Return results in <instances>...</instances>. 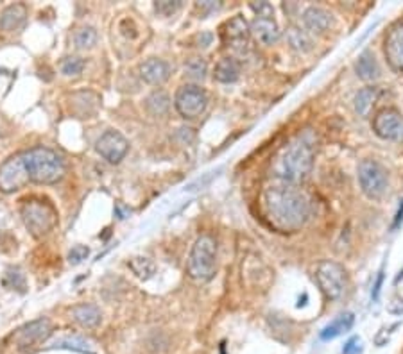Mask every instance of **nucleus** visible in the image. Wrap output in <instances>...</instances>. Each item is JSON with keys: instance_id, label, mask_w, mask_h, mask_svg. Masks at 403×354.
<instances>
[{"instance_id": "nucleus-1", "label": "nucleus", "mask_w": 403, "mask_h": 354, "mask_svg": "<svg viewBox=\"0 0 403 354\" xmlns=\"http://www.w3.org/2000/svg\"><path fill=\"white\" fill-rule=\"evenodd\" d=\"M262 204L265 218L278 231H298L310 218V199L296 184L278 183L265 188Z\"/></svg>"}, {"instance_id": "nucleus-2", "label": "nucleus", "mask_w": 403, "mask_h": 354, "mask_svg": "<svg viewBox=\"0 0 403 354\" xmlns=\"http://www.w3.org/2000/svg\"><path fill=\"white\" fill-rule=\"evenodd\" d=\"M314 167V147L305 138L285 145L273 163V172L281 183L298 184L308 177Z\"/></svg>"}, {"instance_id": "nucleus-3", "label": "nucleus", "mask_w": 403, "mask_h": 354, "mask_svg": "<svg viewBox=\"0 0 403 354\" xmlns=\"http://www.w3.org/2000/svg\"><path fill=\"white\" fill-rule=\"evenodd\" d=\"M22 156L29 181L33 183L54 184L63 179L65 163L58 153H54L47 147H36V149L22 153Z\"/></svg>"}, {"instance_id": "nucleus-4", "label": "nucleus", "mask_w": 403, "mask_h": 354, "mask_svg": "<svg viewBox=\"0 0 403 354\" xmlns=\"http://www.w3.org/2000/svg\"><path fill=\"white\" fill-rule=\"evenodd\" d=\"M187 271L194 281L206 283L214 279L217 272V242L214 236L203 235L197 238L188 256Z\"/></svg>"}, {"instance_id": "nucleus-5", "label": "nucleus", "mask_w": 403, "mask_h": 354, "mask_svg": "<svg viewBox=\"0 0 403 354\" xmlns=\"http://www.w3.org/2000/svg\"><path fill=\"white\" fill-rule=\"evenodd\" d=\"M22 220L25 228L31 231L33 236H45L47 232L52 231L58 224V213L54 210L49 202L43 201H27L23 202L22 210Z\"/></svg>"}, {"instance_id": "nucleus-6", "label": "nucleus", "mask_w": 403, "mask_h": 354, "mask_svg": "<svg viewBox=\"0 0 403 354\" xmlns=\"http://www.w3.org/2000/svg\"><path fill=\"white\" fill-rule=\"evenodd\" d=\"M315 281L328 301H337L344 295L348 276L341 263L327 259V261L319 263L315 269Z\"/></svg>"}, {"instance_id": "nucleus-7", "label": "nucleus", "mask_w": 403, "mask_h": 354, "mask_svg": "<svg viewBox=\"0 0 403 354\" xmlns=\"http://www.w3.org/2000/svg\"><path fill=\"white\" fill-rule=\"evenodd\" d=\"M358 184L368 199H382L389 188L387 170L375 160H362L358 163Z\"/></svg>"}, {"instance_id": "nucleus-8", "label": "nucleus", "mask_w": 403, "mask_h": 354, "mask_svg": "<svg viewBox=\"0 0 403 354\" xmlns=\"http://www.w3.org/2000/svg\"><path fill=\"white\" fill-rule=\"evenodd\" d=\"M177 113L187 120L201 117L208 107V95L203 88L197 84H185L177 90L176 99H174Z\"/></svg>"}, {"instance_id": "nucleus-9", "label": "nucleus", "mask_w": 403, "mask_h": 354, "mask_svg": "<svg viewBox=\"0 0 403 354\" xmlns=\"http://www.w3.org/2000/svg\"><path fill=\"white\" fill-rule=\"evenodd\" d=\"M373 131L387 141H403V117L395 107H385L373 118Z\"/></svg>"}, {"instance_id": "nucleus-10", "label": "nucleus", "mask_w": 403, "mask_h": 354, "mask_svg": "<svg viewBox=\"0 0 403 354\" xmlns=\"http://www.w3.org/2000/svg\"><path fill=\"white\" fill-rule=\"evenodd\" d=\"M29 183V175H27L25 163H23L22 154L9 158L8 161L0 167V191L4 194H13L20 190Z\"/></svg>"}, {"instance_id": "nucleus-11", "label": "nucleus", "mask_w": 403, "mask_h": 354, "mask_svg": "<svg viewBox=\"0 0 403 354\" xmlns=\"http://www.w3.org/2000/svg\"><path fill=\"white\" fill-rule=\"evenodd\" d=\"M95 149L107 163L117 165L124 160V156H126L127 151H129V141H127L119 131H106V133L97 140Z\"/></svg>"}, {"instance_id": "nucleus-12", "label": "nucleus", "mask_w": 403, "mask_h": 354, "mask_svg": "<svg viewBox=\"0 0 403 354\" xmlns=\"http://www.w3.org/2000/svg\"><path fill=\"white\" fill-rule=\"evenodd\" d=\"M250 36L251 29L250 23L246 22V18L242 15L233 16L230 22H226L223 31L224 43L228 47L235 50V52H247V47H250Z\"/></svg>"}, {"instance_id": "nucleus-13", "label": "nucleus", "mask_w": 403, "mask_h": 354, "mask_svg": "<svg viewBox=\"0 0 403 354\" xmlns=\"http://www.w3.org/2000/svg\"><path fill=\"white\" fill-rule=\"evenodd\" d=\"M50 331H52V326H50L49 320L38 319L25 324L23 328H20L13 338H15L16 346H18L20 349H29V347H33L35 343L43 342V340L50 335Z\"/></svg>"}, {"instance_id": "nucleus-14", "label": "nucleus", "mask_w": 403, "mask_h": 354, "mask_svg": "<svg viewBox=\"0 0 403 354\" xmlns=\"http://www.w3.org/2000/svg\"><path fill=\"white\" fill-rule=\"evenodd\" d=\"M385 57H387V63L391 65V69L395 72L402 73L403 72V23L392 27L391 33L385 38V47H384Z\"/></svg>"}, {"instance_id": "nucleus-15", "label": "nucleus", "mask_w": 403, "mask_h": 354, "mask_svg": "<svg viewBox=\"0 0 403 354\" xmlns=\"http://www.w3.org/2000/svg\"><path fill=\"white\" fill-rule=\"evenodd\" d=\"M140 76L151 86H161V84L169 81L170 66L163 59L151 57V59H147V61H144L140 65Z\"/></svg>"}, {"instance_id": "nucleus-16", "label": "nucleus", "mask_w": 403, "mask_h": 354, "mask_svg": "<svg viewBox=\"0 0 403 354\" xmlns=\"http://www.w3.org/2000/svg\"><path fill=\"white\" fill-rule=\"evenodd\" d=\"M250 29L257 42H260L265 47L274 45L280 40V29H278V23L274 22V18H255Z\"/></svg>"}, {"instance_id": "nucleus-17", "label": "nucleus", "mask_w": 403, "mask_h": 354, "mask_svg": "<svg viewBox=\"0 0 403 354\" xmlns=\"http://www.w3.org/2000/svg\"><path fill=\"white\" fill-rule=\"evenodd\" d=\"M303 23L308 31L314 33V35H325L332 27V23H334V18H332V15L327 9L310 6L308 9H305Z\"/></svg>"}, {"instance_id": "nucleus-18", "label": "nucleus", "mask_w": 403, "mask_h": 354, "mask_svg": "<svg viewBox=\"0 0 403 354\" xmlns=\"http://www.w3.org/2000/svg\"><path fill=\"white\" fill-rule=\"evenodd\" d=\"M355 324V315L354 313H342V315L335 317L334 320H332L330 324H327L325 328L321 329V333H319V338L325 340V342H328V340H335L339 338L341 335H344V333H348L349 329L354 328Z\"/></svg>"}, {"instance_id": "nucleus-19", "label": "nucleus", "mask_w": 403, "mask_h": 354, "mask_svg": "<svg viewBox=\"0 0 403 354\" xmlns=\"http://www.w3.org/2000/svg\"><path fill=\"white\" fill-rule=\"evenodd\" d=\"M27 20V8L23 4H11L0 15V29L6 33L18 31Z\"/></svg>"}, {"instance_id": "nucleus-20", "label": "nucleus", "mask_w": 403, "mask_h": 354, "mask_svg": "<svg viewBox=\"0 0 403 354\" xmlns=\"http://www.w3.org/2000/svg\"><path fill=\"white\" fill-rule=\"evenodd\" d=\"M355 72L366 83H375L380 77V66L376 63L371 50H366V52H362L358 56L357 63H355Z\"/></svg>"}, {"instance_id": "nucleus-21", "label": "nucleus", "mask_w": 403, "mask_h": 354, "mask_svg": "<svg viewBox=\"0 0 403 354\" xmlns=\"http://www.w3.org/2000/svg\"><path fill=\"white\" fill-rule=\"evenodd\" d=\"M285 40H287L288 47H291L292 50H296V52L307 54L314 50V42L310 40V36L307 35V31H303V29L298 25L287 27Z\"/></svg>"}, {"instance_id": "nucleus-22", "label": "nucleus", "mask_w": 403, "mask_h": 354, "mask_svg": "<svg viewBox=\"0 0 403 354\" xmlns=\"http://www.w3.org/2000/svg\"><path fill=\"white\" fill-rule=\"evenodd\" d=\"M72 317L79 326L86 329L97 328L103 320L100 309L93 305H79L72 309Z\"/></svg>"}, {"instance_id": "nucleus-23", "label": "nucleus", "mask_w": 403, "mask_h": 354, "mask_svg": "<svg viewBox=\"0 0 403 354\" xmlns=\"http://www.w3.org/2000/svg\"><path fill=\"white\" fill-rule=\"evenodd\" d=\"M214 77L215 81L224 84H231L235 81H238L240 77V65L235 57H223L217 65H215L214 70Z\"/></svg>"}, {"instance_id": "nucleus-24", "label": "nucleus", "mask_w": 403, "mask_h": 354, "mask_svg": "<svg viewBox=\"0 0 403 354\" xmlns=\"http://www.w3.org/2000/svg\"><path fill=\"white\" fill-rule=\"evenodd\" d=\"M146 110L153 117H163L170 110V97L163 90H154L146 99Z\"/></svg>"}, {"instance_id": "nucleus-25", "label": "nucleus", "mask_w": 403, "mask_h": 354, "mask_svg": "<svg viewBox=\"0 0 403 354\" xmlns=\"http://www.w3.org/2000/svg\"><path fill=\"white\" fill-rule=\"evenodd\" d=\"M376 95H378V88L368 86L362 88L361 92L355 95V111L358 113V117H369V111L373 110V104H375Z\"/></svg>"}, {"instance_id": "nucleus-26", "label": "nucleus", "mask_w": 403, "mask_h": 354, "mask_svg": "<svg viewBox=\"0 0 403 354\" xmlns=\"http://www.w3.org/2000/svg\"><path fill=\"white\" fill-rule=\"evenodd\" d=\"M129 269L133 271V274L136 276L142 281H147V279L153 278L156 274V265H154L153 259L144 258V256H136V258H131L127 261Z\"/></svg>"}, {"instance_id": "nucleus-27", "label": "nucleus", "mask_w": 403, "mask_h": 354, "mask_svg": "<svg viewBox=\"0 0 403 354\" xmlns=\"http://www.w3.org/2000/svg\"><path fill=\"white\" fill-rule=\"evenodd\" d=\"M49 347H54V349L79 350V353H93L92 343H90L88 340L81 338V336H63V338L54 340Z\"/></svg>"}, {"instance_id": "nucleus-28", "label": "nucleus", "mask_w": 403, "mask_h": 354, "mask_svg": "<svg viewBox=\"0 0 403 354\" xmlns=\"http://www.w3.org/2000/svg\"><path fill=\"white\" fill-rule=\"evenodd\" d=\"M208 73V65L203 57H192L185 65V76L192 81H204Z\"/></svg>"}, {"instance_id": "nucleus-29", "label": "nucleus", "mask_w": 403, "mask_h": 354, "mask_svg": "<svg viewBox=\"0 0 403 354\" xmlns=\"http://www.w3.org/2000/svg\"><path fill=\"white\" fill-rule=\"evenodd\" d=\"M97 38H99V36H97V31L93 27H83V29H79V31L76 33V36H74V45L81 50L92 49L97 43Z\"/></svg>"}, {"instance_id": "nucleus-30", "label": "nucleus", "mask_w": 403, "mask_h": 354, "mask_svg": "<svg viewBox=\"0 0 403 354\" xmlns=\"http://www.w3.org/2000/svg\"><path fill=\"white\" fill-rule=\"evenodd\" d=\"M85 70V59H81V57H65L62 61V72L65 76L74 77V76H79L81 72Z\"/></svg>"}, {"instance_id": "nucleus-31", "label": "nucleus", "mask_w": 403, "mask_h": 354, "mask_svg": "<svg viewBox=\"0 0 403 354\" xmlns=\"http://www.w3.org/2000/svg\"><path fill=\"white\" fill-rule=\"evenodd\" d=\"M154 9L163 16H173L181 9V2L180 0H160L154 4Z\"/></svg>"}, {"instance_id": "nucleus-32", "label": "nucleus", "mask_w": 403, "mask_h": 354, "mask_svg": "<svg viewBox=\"0 0 403 354\" xmlns=\"http://www.w3.org/2000/svg\"><path fill=\"white\" fill-rule=\"evenodd\" d=\"M398 328H399V322H395V324H392V326H389V328H382L380 331L376 333L375 346H378V347L387 346V342H389V340H391L392 333H395Z\"/></svg>"}, {"instance_id": "nucleus-33", "label": "nucleus", "mask_w": 403, "mask_h": 354, "mask_svg": "<svg viewBox=\"0 0 403 354\" xmlns=\"http://www.w3.org/2000/svg\"><path fill=\"white\" fill-rule=\"evenodd\" d=\"M88 254L90 249L86 247V245H76V247H72V251H70L69 254L70 265H79L81 261H85V259L88 258Z\"/></svg>"}, {"instance_id": "nucleus-34", "label": "nucleus", "mask_w": 403, "mask_h": 354, "mask_svg": "<svg viewBox=\"0 0 403 354\" xmlns=\"http://www.w3.org/2000/svg\"><path fill=\"white\" fill-rule=\"evenodd\" d=\"M250 8L253 9L257 18H273L274 15V8L269 2H253Z\"/></svg>"}, {"instance_id": "nucleus-35", "label": "nucleus", "mask_w": 403, "mask_h": 354, "mask_svg": "<svg viewBox=\"0 0 403 354\" xmlns=\"http://www.w3.org/2000/svg\"><path fill=\"white\" fill-rule=\"evenodd\" d=\"M384 279H385V272H384V267L378 271V276H376L375 283H373V290H371V302H376L378 301V297H380V292H382V285H384Z\"/></svg>"}, {"instance_id": "nucleus-36", "label": "nucleus", "mask_w": 403, "mask_h": 354, "mask_svg": "<svg viewBox=\"0 0 403 354\" xmlns=\"http://www.w3.org/2000/svg\"><path fill=\"white\" fill-rule=\"evenodd\" d=\"M342 354H362V342L358 336L349 338L342 347Z\"/></svg>"}, {"instance_id": "nucleus-37", "label": "nucleus", "mask_w": 403, "mask_h": 354, "mask_svg": "<svg viewBox=\"0 0 403 354\" xmlns=\"http://www.w3.org/2000/svg\"><path fill=\"white\" fill-rule=\"evenodd\" d=\"M387 312L391 315H403V297L402 295H396L392 297V301L387 305Z\"/></svg>"}, {"instance_id": "nucleus-38", "label": "nucleus", "mask_w": 403, "mask_h": 354, "mask_svg": "<svg viewBox=\"0 0 403 354\" xmlns=\"http://www.w3.org/2000/svg\"><path fill=\"white\" fill-rule=\"evenodd\" d=\"M196 8L199 9L201 15H210V13L217 11V9L221 8V4L219 2H210V0H208V2H197Z\"/></svg>"}, {"instance_id": "nucleus-39", "label": "nucleus", "mask_w": 403, "mask_h": 354, "mask_svg": "<svg viewBox=\"0 0 403 354\" xmlns=\"http://www.w3.org/2000/svg\"><path fill=\"white\" fill-rule=\"evenodd\" d=\"M115 215L120 218V220H126V218L131 215L129 206H126V204H124V202H117V204H115Z\"/></svg>"}, {"instance_id": "nucleus-40", "label": "nucleus", "mask_w": 403, "mask_h": 354, "mask_svg": "<svg viewBox=\"0 0 403 354\" xmlns=\"http://www.w3.org/2000/svg\"><path fill=\"white\" fill-rule=\"evenodd\" d=\"M211 42H214V35L211 33L206 31L197 36V47H208Z\"/></svg>"}, {"instance_id": "nucleus-41", "label": "nucleus", "mask_w": 403, "mask_h": 354, "mask_svg": "<svg viewBox=\"0 0 403 354\" xmlns=\"http://www.w3.org/2000/svg\"><path fill=\"white\" fill-rule=\"evenodd\" d=\"M402 222H403V201H402V204H399V208H398V211H396V217H395V222H392V231H396V229L402 225Z\"/></svg>"}, {"instance_id": "nucleus-42", "label": "nucleus", "mask_w": 403, "mask_h": 354, "mask_svg": "<svg viewBox=\"0 0 403 354\" xmlns=\"http://www.w3.org/2000/svg\"><path fill=\"white\" fill-rule=\"evenodd\" d=\"M403 281V267L399 269V272L396 274V278H395V285H399V283Z\"/></svg>"}]
</instances>
